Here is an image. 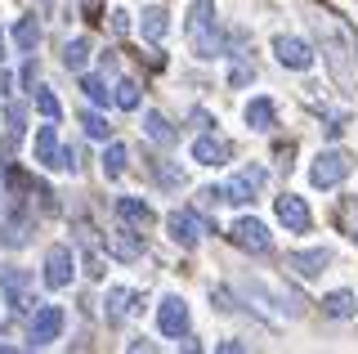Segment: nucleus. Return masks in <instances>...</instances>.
I'll list each match as a JSON object with an SVG mask.
<instances>
[{
  "label": "nucleus",
  "mask_w": 358,
  "mask_h": 354,
  "mask_svg": "<svg viewBox=\"0 0 358 354\" xmlns=\"http://www.w3.org/2000/svg\"><path fill=\"white\" fill-rule=\"evenodd\" d=\"M215 350H224V354H238V350H246V346H242V341H220Z\"/></svg>",
  "instance_id": "39"
},
{
  "label": "nucleus",
  "mask_w": 358,
  "mask_h": 354,
  "mask_svg": "<svg viewBox=\"0 0 358 354\" xmlns=\"http://www.w3.org/2000/svg\"><path fill=\"white\" fill-rule=\"evenodd\" d=\"M268 184V171L260 162H251V166H242L238 175H233L229 184H224V202H233V206H242V202H251L255 193H260Z\"/></svg>",
  "instance_id": "5"
},
{
  "label": "nucleus",
  "mask_w": 358,
  "mask_h": 354,
  "mask_svg": "<svg viewBox=\"0 0 358 354\" xmlns=\"http://www.w3.org/2000/svg\"><path fill=\"white\" fill-rule=\"evenodd\" d=\"M229 242H233V247H242V251H268V229L255 215H242L238 225L229 229Z\"/></svg>",
  "instance_id": "13"
},
{
  "label": "nucleus",
  "mask_w": 358,
  "mask_h": 354,
  "mask_svg": "<svg viewBox=\"0 0 358 354\" xmlns=\"http://www.w3.org/2000/svg\"><path fill=\"white\" fill-rule=\"evenodd\" d=\"M72 274H76V256L72 247H50L45 251V287H54V292H63V287H72Z\"/></svg>",
  "instance_id": "7"
},
{
  "label": "nucleus",
  "mask_w": 358,
  "mask_h": 354,
  "mask_svg": "<svg viewBox=\"0 0 358 354\" xmlns=\"http://www.w3.org/2000/svg\"><path fill=\"white\" fill-rule=\"evenodd\" d=\"M345 126H350L345 117H331V121H327V139H341V135H345Z\"/></svg>",
  "instance_id": "36"
},
{
  "label": "nucleus",
  "mask_w": 358,
  "mask_h": 354,
  "mask_svg": "<svg viewBox=\"0 0 358 354\" xmlns=\"http://www.w3.org/2000/svg\"><path fill=\"white\" fill-rule=\"evenodd\" d=\"M126 350H130V354H139V350H152V341H143V337H130V341H126Z\"/></svg>",
  "instance_id": "37"
},
{
  "label": "nucleus",
  "mask_w": 358,
  "mask_h": 354,
  "mask_svg": "<svg viewBox=\"0 0 358 354\" xmlns=\"http://www.w3.org/2000/svg\"><path fill=\"white\" fill-rule=\"evenodd\" d=\"M85 63H90V41L85 36H72L63 45V68L67 72H85Z\"/></svg>",
  "instance_id": "24"
},
{
  "label": "nucleus",
  "mask_w": 358,
  "mask_h": 354,
  "mask_svg": "<svg viewBox=\"0 0 358 354\" xmlns=\"http://www.w3.org/2000/svg\"><path fill=\"white\" fill-rule=\"evenodd\" d=\"M273 54H278V63L291 68V72H309L313 68V50L300 36H278L273 41Z\"/></svg>",
  "instance_id": "11"
},
{
  "label": "nucleus",
  "mask_w": 358,
  "mask_h": 354,
  "mask_svg": "<svg viewBox=\"0 0 358 354\" xmlns=\"http://www.w3.org/2000/svg\"><path fill=\"white\" fill-rule=\"evenodd\" d=\"M117 220H126L134 229H148L152 225V206L143 197H117Z\"/></svg>",
  "instance_id": "21"
},
{
  "label": "nucleus",
  "mask_w": 358,
  "mask_h": 354,
  "mask_svg": "<svg viewBox=\"0 0 358 354\" xmlns=\"http://www.w3.org/2000/svg\"><path fill=\"white\" fill-rule=\"evenodd\" d=\"M108 251H112L117 260H139V256H143V229H134V225H126V220H121V225L108 234Z\"/></svg>",
  "instance_id": "10"
},
{
  "label": "nucleus",
  "mask_w": 358,
  "mask_h": 354,
  "mask_svg": "<svg viewBox=\"0 0 358 354\" xmlns=\"http://www.w3.org/2000/svg\"><path fill=\"white\" fill-rule=\"evenodd\" d=\"M14 41H18V50H27V54L41 45V23H36V14L18 18V27H14Z\"/></svg>",
  "instance_id": "26"
},
{
  "label": "nucleus",
  "mask_w": 358,
  "mask_h": 354,
  "mask_svg": "<svg viewBox=\"0 0 358 354\" xmlns=\"http://www.w3.org/2000/svg\"><path fill=\"white\" fill-rule=\"evenodd\" d=\"M246 126H251L255 135H268V130L278 126V108H273V99H251V104H246Z\"/></svg>",
  "instance_id": "19"
},
{
  "label": "nucleus",
  "mask_w": 358,
  "mask_h": 354,
  "mask_svg": "<svg viewBox=\"0 0 358 354\" xmlns=\"http://www.w3.org/2000/svg\"><path fill=\"white\" fill-rule=\"evenodd\" d=\"M22 85H27V90H36V59L22 63Z\"/></svg>",
  "instance_id": "35"
},
{
  "label": "nucleus",
  "mask_w": 358,
  "mask_h": 354,
  "mask_svg": "<svg viewBox=\"0 0 358 354\" xmlns=\"http://www.w3.org/2000/svg\"><path fill=\"white\" fill-rule=\"evenodd\" d=\"M278 220L287 225V234H309V225H313V215H309V206H305V197H296V193H282L278 197Z\"/></svg>",
  "instance_id": "12"
},
{
  "label": "nucleus",
  "mask_w": 358,
  "mask_h": 354,
  "mask_svg": "<svg viewBox=\"0 0 358 354\" xmlns=\"http://www.w3.org/2000/svg\"><path fill=\"white\" fill-rule=\"evenodd\" d=\"M166 229H171V242H175V247H184V251H193L197 242H201V234H210V225L193 211V206L171 211V215H166Z\"/></svg>",
  "instance_id": "4"
},
{
  "label": "nucleus",
  "mask_w": 358,
  "mask_h": 354,
  "mask_svg": "<svg viewBox=\"0 0 358 354\" xmlns=\"http://www.w3.org/2000/svg\"><path fill=\"white\" fill-rule=\"evenodd\" d=\"M85 5H90V9H94V0H85Z\"/></svg>",
  "instance_id": "41"
},
{
  "label": "nucleus",
  "mask_w": 358,
  "mask_h": 354,
  "mask_svg": "<svg viewBox=\"0 0 358 354\" xmlns=\"http://www.w3.org/2000/svg\"><path fill=\"white\" fill-rule=\"evenodd\" d=\"M193 162H197V166H224V162H229V139H220V135H197V139H193Z\"/></svg>",
  "instance_id": "16"
},
{
  "label": "nucleus",
  "mask_w": 358,
  "mask_h": 354,
  "mask_svg": "<svg viewBox=\"0 0 358 354\" xmlns=\"http://www.w3.org/2000/svg\"><path fill=\"white\" fill-rule=\"evenodd\" d=\"M27 283H31V274L18 269V264L0 269V292H5V305L14 309V314H22V309L31 305V301H27Z\"/></svg>",
  "instance_id": "9"
},
{
  "label": "nucleus",
  "mask_w": 358,
  "mask_h": 354,
  "mask_svg": "<svg viewBox=\"0 0 358 354\" xmlns=\"http://www.w3.org/2000/svg\"><path fill=\"white\" fill-rule=\"evenodd\" d=\"M350 171H354V157L345 148H322L318 157H313V166H309V184L313 189H336Z\"/></svg>",
  "instance_id": "3"
},
{
  "label": "nucleus",
  "mask_w": 358,
  "mask_h": 354,
  "mask_svg": "<svg viewBox=\"0 0 358 354\" xmlns=\"http://www.w3.org/2000/svg\"><path fill=\"white\" fill-rule=\"evenodd\" d=\"M31 104H36V113H41L45 121H59V117H63L59 99H54V90H45V85H36V90H31Z\"/></svg>",
  "instance_id": "28"
},
{
  "label": "nucleus",
  "mask_w": 358,
  "mask_h": 354,
  "mask_svg": "<svg viewBox=\"0 0 358 354\" xmlns=\"http://www.w3.org/2000/svg\"><path fill=\"white\" fill-rule=\"evenodd\" d=\"M9 90H14V76L0 68V99H9Z\"/></svg>",
  "instance_id": "38"
},
{
  "label": "nucleus",
  "mask_w": 358,
  "mask_h": 354,
  "mask_svg": "<svg viewBox=\"0 0 358 354\" xmlns=\"http://www.w3.org/2000/svg\"><path fill=\"white\" fill-rule=\"evenodd\" d=\"M188 50L197 59H224L229 45H224V27H220V14H215V0H193L188 5Z\"/></svg>",
  "instance_id": "2"
},
{
  "label": "nucleus",
  "mask_w": 358,
  "mask_h": 354,
  "mask_svg": "<svg viewBox=\"0 0 358 354\" xmlns=\"http://www.w3.org/2000/svg\"><path fill=\"white\" fill-rule=\"evenodd\" d=\"M331 264V251L327 247H313V251H291L287 256V269L300 274V278H318V274H327Z\"/></svg>",
  "instance_id": "15"
},
{
  "label": "nucleus",
  "mask_w": 358,
  "mask_h": 354,
  "mask_svg": "<svg viewBox=\"0 0 358 354\" xmlns=\"http://www.w3.org/2000/svg\"><path fill=\"white\" fill-rule=\"evenodd\" d=\"M59 332H63V309L59 305H41L36 314H31V323H27V346L41 350V346H50V341H59Z\"/></svg>",
  "instance_id": "6"
},
{
  "label": "nucleus",
  "mask_w": 358,
  "mask_h": 354,
  "mask_svg": "<svg viewBox=\"0 0 358 354\" xmlns=\"http://www.w3.org/2000/svg\"><path fill=\"white\" fill-rule=\"evenodd\" d=\"M139 305H143V296L134 292V287H108V296H103V314H108V323H121V318H130Z\"/></svg>",
  "instance_id": "14"
},
{
  "label": "nucleus",
  "mask_w": 358,
  "mask_h": 354,
  "mask_svg": "<svg viewBox=\"0 0 358 354\" xmlns=\"http://www.w3.org/2000/svg\"><path fill=\"white\" fill-rule=\"evenodd\" d=\"M112 104L126 108V113H134V108H139V85H134V81H117V90H112Z\"/></svg>",
  "instance_id": "30"
},
{
  "label": "nucleus",
  "mask_w": 358,
  "mask_h": 354,
  "mask_svg": "<svg viewBox=\"0 0 358 354\" xmlns=\"http://www.w3.org/2000/svg\"><path fill=\"white\" fill-rule=\"evenodd\" d=\"M81 126H85L90 139H108V121L99 117V113H81Z\"/></svg>",
  "instance_id": "32"
},
{
  "label": "nucleus",
  "mask_w": 358,
  "mask_h": 354,
  "mask_svg": "<svg viewBox=\"0 0 358 354\" xmlns=\"http://www.w3.org/2000/svg\"><path fill=\"white\" fill-rule=\"evenodd\" d=\"M229 59H233V68H229V90H242V85H251V76H255L251 59H246V54H229Z\"/></svg>",
  "instance_id": "27"
},
{
  "label": "nucleus",
  "mask_w": 358,
  "mask_h": 354,
  "mask_svg": "<svg viewBox=\"0 0 358 354\" xmlns=\"http://www.w3.org/2000/svg\"><path fill=\"white\" fill-rule=\"evenodd\" d=\"M81 90H85L90 104H99V108L112 104V90H108V81H103V76H81Z\"/></svg>",
  "instance_id": "29"
},
{
  "label": "nucleus",
  "mask_w": 358,
  "mask_h": 354,
  "mask_svg": "<svg viewBox=\"0 0 358 354\" xmlns=\"http://www.w3.org/2000/svg\"><path fill=\"white\" fill-rule=\"evenodd\" d=\"M126 162H130L126 143L108 139V148H103V175H108V180H117V175H126Z\"/></svg>",
  "instance_id": "25"
},
{
  "label": "nucleus",
  "mask_w": 358,
  "mask_h": 354,
  "mask_svg": "<svg viewBox=\"0 0 358 354\" xmlns=\"http://www.w3.org/2000/svg\"><path fill=\"white\" fill-rule=\"evenodd\" d=\"M31 153H36V166H45V171H59V130H54V121L36 130Z\"/></svg>",
  "instance_id": "17"
},
{
  "label": "nucleus",
  "mask_w": 358,
  "mask_h": 354,
  "mask_svg": "<svg viewBox=\"0 0 358 354\" xmlns=\"http://www.w3.org/2000/svg\"><path fill=\"white\" fill-rule=\"evenodd\" d=\"M313 31H318V41H322V59H327L331 81L341 85L345 94H354V85H358V41H354V31L336 14H318L313 18Z\"/></svg>",
  "instance_id": "1"
},
{
  "label": "nucleus",
  "mask_w": 358,
  "mask_h": 354,
  "mask_svg": "<svg viewBox=\"0 0 358 354\" xmlns=\"http://www.w3.org/2000/svg\"><path fill=\"white\" fill-rule=\"evenodd\" d=\"M210 301H215L220 314H233V309H238V305H233V296H229V287H215V292H210Z\"/></svg>",
  "instance_id": "33"
},
{
  "label": "nucleus",
  "mask_w": 358,
  "mask_h": 354,
  "mask_svg": "<svg viewBox=\"0 0 358 354\" xmlns=\"http://www.w3.org/2000/svg\"><path fill=\"white\" fill-rule=\"evenodd\" d=\"M143 135H148L152 143H162V148H171V143H175V126L162 113H152V108H148V113H143Z\"/></svg>",
  "instance_id": "22"
},
{
  "label": "nucleus",
  "mask_w": 358,
  "mask_h": 354,
  "mask_svg": "<svg viewBox=\"0 0 358 354\" xmlns=\"http://www.w3.org/2000/svg\"><path fill=\"white\" fill-rule=\"evenodd\" d=\"M157 327H162V337H184L188 332V301L184 296H166L157 305Z\"/></svg>",
  "instance_id": "8"
},
{
  "label": "nucleus",
  "mask_w": 358,
  "mask_h": 354,
  "mask_svg": "<svg viewBox=\"0 0 358 354\" xmlns=\"http://www.w3.org/2000/svg\"><path fill=\"white\" fill-rule=\"evenodd\" d=\"M0 63H5V31H0Z\"/></svg>",
  "instance_id": "40"
},
{
  "label": "nucleus",
  "mask_w": 358,
  "mask_h": 354,
  "mask_svg": "<svg viewBox=\"0 0 358 354\" xmlns=\"http://www.w3.org/2000/svg\"><path fill=\"white\" fill-rule=\"evenodd\" d=\"M322 314H327V318H354V314H358L354 292H331V296H322Z\"/></svg>",
  "instance_id": "23"
},
{
  "label": "nucleus",
  "mask_w": 358,
  "mask_h": 354,
  "mask_svg": "<svg viewBox=\"0 0 358 354\" xmlns=\"http://www.w3.org/2000/svg\"><path fill=\"white\" fill-rule=\"evenodd\" d=\"M130 31V14L126 9H112V36H126Z\"/></svg>",
  "instance_id": "34"
},
{
  "label": "nucleus",
  "mask_w": 358,
  "mask_h": 354,
  "mask_svg": "<svg viewBox=\"0 0 358 354\" xmlns=\"http://www.w3.org/2000/svg\"><path fill=\"white\" fill-rule=\"evenodd\" d=\"M5 121H9V139H22V126H27V108H22V104H9L5 108Z\"/></svg>",
  "instance_id": "31"
},
{
  "label": "nucleus",
  "mask_w": 358,
  "mask_h": 354,
  "mask_svg": "<svg viewBox=\"0 0 358 354\" xmlns=\"http://www.w3.org/2000/svg\"><path fill=\"white\" fill-rule=\"evenodd\" d=\"M27 238H31V220H27V211H14L5 225H0V247L18 251V247H27Z\"/></svg>",
  "instance_id": "18"
},
{
  "label": "nucleus",
  "mask_w": 358,
  "mask_h": 354,
  "mask_svg": "<svg viewBox=\"0 0 358 354\" xmlns=\"http://www.w3.org/2000/svg\"><path fill=\"white\" fill-rule=\"evenodd\" d=\"M139 31H143V41L162 45L166 31H171V14H166L162 5H148V9H143V18H139Z\"/></svg>",
  "instance_id": "20"
}]
</instances>
